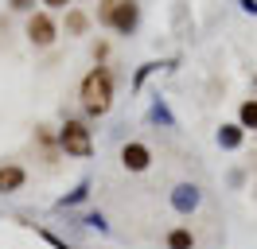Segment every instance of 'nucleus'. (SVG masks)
Instances as JSON below:
<instances>
[{"label":"nucleus","instance_id":"nucleus-17","mask_svg":"<svg viewBox=\"0 0 257 249\" xmlns=\"http://www.w3.org/2000/svg\"><path fill=\"white\" fill-rule=\"evenodd\" d=\"M8 4H12L16 12H32V8H35V0H8Z\"/></svg>","mask_w":257,"mask_h":249},{"label":"nucleus","instance_id":"nucleus-9","mask_svg":"<svg viewBox=\"0 0 257 249\" xmlns=\"http://www.w3.org/2000/svg\"><path fill=\"white\" fill-rule=\"evenodd\" d=\"M241 140H245V129H241V125H222V129H218V144L230 148V152L241 148Z\"/></svg>","mask_w":257,"mask_h":249},{"label":"nucleus","instance_id":"nucleus-1","mask_svg":"<svg viewBox=\"0 0 257 249\" xmlns=\"http://www.w3.org/2000/svg\"><path fill=\"white\" fill-rule=\"evenodd\" d=\"M82 105H86V113H94V117H101L113 105V74L105 66H97V70H90V74L82 78Z\"/></svg>","mask_w":257,"mask_h":249},{"label":"nucleus","instance_id":"nucleus-14","mask_svg":"<svg viewBox=\"0 0 257 249\" xmlns=\"http://www.w3.org/2000/svg\"><path fill=\"white\" fill-rule=\"evenodd\" d=\"M66 31H70V35H82V31H86V16L82 12H66Z\"/></svg>","mask_w":257,"mask_h":249},{"label":"nucleus","instance_id":"nucleus-12","mask_svg":"<svg viewBox=\"0 0 257 249\" xmlns=\"http://www.w3.org/2000/svg\"><path fill=\"white\" fill-rule=\"evenodd\" d=\"M238 125H241V129H257V97H253V101H241Z\"/></svg>","mask_w":257,"mask_h":249},{"label":"nucleus","instance_id":"nucleus-2","mask_svg":"<svg viewBox=\"0 0 257 249\" xmlns=\"http://www.w3.org/2000/svg\"><path fill=\"white\" fill-rule=\"evenodd\" d=\"M59 148L66 156H74V160H86V156L94 152V140H90V129L82 121H66L59 129Z\"/></svg>","mask_w":257,"mask_h":249},{"label":"nucleus","instance_id":"nucleus-5","mask_svg":"<svg viewBox=\"0 0 257 249\" xmlns=\"http://www.w3.org/2000/svg\"><path fill=\"white\" fill-rule=\"evenodd\" d=\"M28 39H32L35 47H51L55 43V20H51L47 12H35L32 20H28Z\"/></svg>","mask_w":257,"mask_h":249},{"label":"nucleus","instance_id":"nucleus-19","mask_svg":"<svg viewBox=\"0 0 257 249\" xmlns=\"http://www.w3.org/2000/svg\"><path fill=\"white\" fill-rule=\"evenodd\" d=\"M43 4H47V8H66L70 0H43Z\"/></svg>","mask_w":257,"mask_h":249},{"label":"nucleus","instance_id":"nucleus-18","mask_svg":"<svg viewBox=\"0 0 257 249\" xmlns=\"http://www.w3.org/2000/svg\"><path fill=\"white\" fill-rule=\"evenodd\" d=\"M241 8H245L249 16H257V0H241Z\"/></svg>","mask_w":257,"mask_h":249},{"label":"nucleus","instance_id":"nucleus-15","mask_svg":"<svg viewBox=\"0 0 257 249\" xmlns=\"http://www.w3.org/2000/svg\"><path fill=\"white\" fill-rule=\"evenodd\" d=\"M152 117H156V121H164V125H176V121H172V113H168V109H164L160 101L152 105Z\"/></svg>","mask_w":257,"mask_h":249},{"label":"nucleus","instance_id":"nucleus-8","mask_svg":"<svg viewBox=\"0 0 257 249\" xmlns=\"http://www.w3.org/2000/svg\"><path fill=\"white\" fill-rule=\"evenodd\" d=\"M164 245L168 249H195V233L187 226H172V230L164 233Z\"/></svg>","mask_w":257,"mask_h":249},{"label":"nucleus","instance_id":"nucleus-16","mask_svg":"<svg viewBox=\"0 0 257 249\" xmlns=\"http://www.w3.org/2000/svg\"><path fill=\"white\" fill-rule=\"evenodd\" d=\"M152 70H156V62H148V66H141V70H137V82H133V86H137V90H141V82H145V78L152 74Z\"/></svg>","mask_w":257,"mask_h":249},{"label":"nucleus","instance_id":"nucleus-20","mask_svg":"<svg viewBox=\"0 0 257 249\" xmlns=\"http://www.w3.org/2000/svg\"><path fill=\"white\" fill-rule=\"evenodd\" d=\"M253 86H257V78H253Z\"/></svg>","mask_w":257,"mask_h":249},{"label":"nucleus","instance_id":"nucleus-6","mask_svg":"<svg viewBox=\"0 0 257 249\" xmlns=\"http://www.w3.org/2000/svg\"><path fill=\"white\" fill-rule=\"evenodd\" d=\"M137 24H141V8H137V0H121V4H117V12H113V31L133 35Z\"/></svg>","mask_w":257,"mask_h":249},{"label":"nucleus","instance_id":"nucleus-13","mask_svg":"<svg viewBox=\"0 0 257 249\" xmlns=\"http://www.w3.org/2000/svg\"><path fill=\"white\" fill-rule=\"evenodd\" d=\"M117 4H121V0H101V4H97V20H101L105 28H113V12H117Z\"/></svg>","mask_w":257,"mask_h":249},{"label":"nucleus","instance_id":"nucleus-3","mask_svg":"<svg viewBox=\"0 0 257 249\" xmlns=\"http://www.w3.org/2000/svg\"><path fill=\"white\" fill-rule=\"evenodd\" d=\"M168 202H172V210L176 214H195L199 210V202H203V191H199V183H176L172 187V195H168Z\"/></svg>","mask_w":257,"mask_h":249},{"label":"nucleus","instance_id":"nucleus-4","mask_svg":"<svg viewBox=\"0 0 257 249\" xmlns=\"http://www.w3.org/2000/svg\"><path fill=\"white\" fill-rule=\"evenodd\" d=\"M148 164H152L148 144H141V140H128V144H121V168H125V171H148Z\"/></svg>","mask_w":257,"mask_h":249},{"label":"nucleus","instance_id":"nucleus-10","mask_svg":"<svg viewBox=\"0 0 257 249\" xmlns=\"http://www.w3.org/2000/svg\"><path fill=\"white\" fill-rule=\"evenodd\" d=\"M86 199H90V179H82V183L74 187L70 195H63L55 206H59V210H70V206H78V202H86Z\"/></svg>","mask_w":257,"mask_h":249},{"label":"nucleus","instance_id":"nucleus-11","mask_svg":"<svg viewBox=\"0 0 257 249\" xmlns=\"http://www.w3.org/2000/svg\"><path fill=\"white\" fill-rule=\"evenodd\" d=\"M78 226H86V230H97V233H109V222H105V214H101V210L82 214V218H78Z\"/></svg>","mask_w":257,"mask_h":249},{"label":"nucleus","instance_id":"nucleus-7","mask_svg":"<svg viewBox=\"0 0 257 249\" xmlns=\"http://www.w3.org/2000/svg\"><path fill=\"white\" fill-rule=\"evenodd\" d=\"M28 183V171L16 168V164H4L0 168V195H12V191H20V187Z\"/></svg>","mask_w":257,"mask_h":249}]
</instances>
